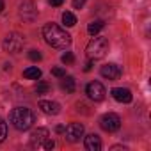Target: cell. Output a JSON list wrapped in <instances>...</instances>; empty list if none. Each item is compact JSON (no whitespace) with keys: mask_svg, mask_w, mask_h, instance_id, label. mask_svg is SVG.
Instances as JSON below:
<instances>
[{"mask_svg":"<svg viewBox=\"0 0 151 151\" xmlns=\"http://www.w3.org/2000/svg\"><path fill=\"white\" fill-rule=\"evenodd\" d=\"M48 91H50V86L46 82H37V86H36V93L37 94H46Z\"/></svg>","mask_w":151,"mask_h":151,"instance_id":"cell-18","label":"cell"},{"mask_svg":"<svg viewBox=\"0 0 151 151\" xmlns=\"http://www.w3.org/2000/svg\"><path fill=\"white\" fill-rule=\"evenodd\" d=\"M62 2H64V0H50V6L59 7V6H62Z\"/></svg>","mask_w":151,"mask_h":151,"instance_id":"cell-25","label":"cell"},{"mask_svg":"<svg viewBox=\"0 0 151 151\" xmlns=\"http://www.w3.org/2000/svg\"><path fill=\"white\" fill-rule=\"evenodd\" d=\"M53 146H55V142H53V140H50V139H46V140H45V144H43V149H53Z\"/></svg>","mask_w":151,"mask_h":151,"instance_id":"cell-24","label":"cell"},{"mask_svg":"<svg viewBox=\"0 0 151 151\" xmlns=\"http://www.w3.org/2000/svg\"><path fill=\"white\" fill-rule=\"evenodd\" d=\"M23 77L29 78V80H37V78L41 77V69H39L37 66H30V68H27V69L23 71Z\"/></svg>","mask_w":151,"mask_h":151,"instance_id":"cell-14","label":"cell"},{"mask_svg":"<svg viewBox=\"0 0 151 151\" xmlns=\"http://www.w3.org/2000/svg\"><path fill=\"white\" fill-rule=\"evenodd\" d=\"M4 50L6 52H9V53H18V52H22V48H23V37L20 36V34H16V32H11V34H7L6 36V39H4Z\"/></svg>","mask_w":151,"mask_h":151,"instance_id":"cell-4","label":"cell"},{"mask_svg":"<svg viewBox=\"0 0 151 151\" xmlns=\"http://www.w3.org/2000/svg\"><path fill=\"white\" fill-rule=\"evenodd\" d=\"M109 52V41L107 37H93L86 48V53L91 60H96V59H103Z\"/></svg>","mask_w":151,"mask_h":151,"instance_id":"cell-3","label":"cell"},{"mask_svg":"<svg viewBox=\"0 0 151 151\" xmlns=\"http://www.w3.org/2000/svg\"><path fill=\"white\" fill-rule=\"evenodd\" d=\"M84 4H86V0H73V7L75 9H82Z\"/></svg>","mask_w":151,"mask_h":151,"instance_id":"cell-23","label":"cell"},{"mask_svg":"<svg viewBox=\"0 0 151 151\" xmlns=\"http://www.w3.org/2000/svg\"><path fill=\"white\" fill-rule=\"evenodd\" d=\"M62 22H64V25H66V27H73L75 23H77V18H75V14H73V13L66 11V13H62Z\"/></svg>","mask_w":151,"mask_h":151,"instance_id":"cell-17","label":"cell"},{"mask_svg":"<svg viewBox=\"0 0 151 151\" xmlns=\"http://www.w3.org/2000/svg\"><path fill=\"white\" fill-rule=\"evenodd\" d=\"M48 130L46 128H37V130H34L32 133H30V146L32 147H43V144H45V140L48 139Z\"/></svg>","mask_w":151,"mask_h":151,"instance_id":"cell-9","label":"cell"},{"mask_svg":"<svg viewBox=\"0 0 151 151\" xmlns=\"http://www.w3.org/2000/svg\"><path fill=\"white\" fill-rule=\"evenodd\" d=\"M60 60H62L64 64H73V62H75V55H73L71 52H66V53H62Z\"/></svg>","mask_w":151,"mask_h":151,"instance_id":"cell-20","label":"cell"},{"mask_svg":"<svg viewBox=\"0 0 151 151\" xmlns=\"http://www.w3.org/2000/svg\"><path fill=\"white\" fill-rule=\"evenodd\" d=\"M52 75H53V77H57V78H62L64 75H66V69H62V68H53V69H52Z\"/></svg>","mask_w":151,"mask_h":151,"instance_id":"cell-21","label":"cell"},{"mask_svg":"<svg viewBox=\"0 0 151 151\" xmlns=\"http://www.w3.org/2000/svg\"><path fill=\"white\" fill-rule=\"evenodd\" d=\"M29 59H30V60H41V53H39L37 50H30V52H29Z\"/></svg>","mask_w":151,"mask_h":151,"instance_id":"cell-22","label":"cell"},{"mask_svg":"<svg viewBox=\"0 0 151 151\" xmlns=\"http://www.w3.org/2000/svg\"><path fill=\"white\" fill-rule=\"evenodd\" d=\"M2 9H4V0H0V13H2Z\"/></svg>","mask_w":151,"mask_h":151,"instance_id":"cell-28","label":"cell"},{"mask_svg":"<svg viewBox=\"0 0 151 151\" xmlns=\"http://www.w3.org/2000/svg\"><path fill=\"white\" fill-rule=\"evenodd\" d=\"M100 73H101V77H105L109 80H117L121 75V68L117 64H105V66H101Z\"/></svg>","mask_w":151,"mask_h":151,"instance_id":"cell-10","label":"cell"},{"mask_svg":"<svg viewBox=\"0 0 151 151\" xmlns=\"http://www.w3.org/2000/svg\"><path fill=\"white\" fill-rule=\"evenodd\" d=\"M55 132H57V133H64V126H62V124L55 126Z\"/></svg>","mask_w":151,"mask_h":151,"instance_id":"cell-26","label":"cell"},{"mask_svg":"<svg viewBox=\"0 0 151 151\" xmlns=\"http://www.w3.org/2000/svg\"><path fill=\"white\" fill-rule=\"evenodd\" d=\"M84 146H86L87 151H100V149H101V140H100V137H98L96 133H91V135L86 137Z\"/></svg>","mask_w":151,"mask_h":151,"instance_id":"cell-13","label":"cell"},{"mask_svg":"<svg viewBox=\"0 0 151 151\" xmlns=\"http://www.w3.org/2000/svg\"><path fill=\"white\" fill-rule=\"evenodd\" d=\"M39 109H41L45 114H48V116H57V114L60 112V105H59V103H55V101H46V100H41V101H39Z\"/></svg>","mask_w":151,"mask_h":151,"instance_id":"cell-12","label":"cell"},{"mask_svg":"<svg viewBox=\"0 0 151 151\" xmlns=\"http://www.w3.org/2000/svg\"><path fill=\"white\" fill-rule=\"evenodd\" d=\"M100 126H101L105 132H117V130L121 128V117H119L117 114L109 112V114H105V116L100 119Z\"/></svg>","mask_w":151,"mask_h":151,"instance_id":"cell-5","label":"cell"},{"mask_svg":"<svg viewBox=\"0 0 151 151\" xmlns=\"http://www.w3.org/2000/svg\"><path fill=\"white\" fill-rule=\"evenodd\" d=\"M20 16L23 18V22H34L36 20V7L32 4V0H23L20 4Z\"/></svg>","mask_w":151,"mask_h":151,"instance_id":"cell-8","label":"cell"},{"mask_svg":"<svg viewBox=\"0 0 151 151\" xmlns=\"http://www.w3.org/2000/svg\"><path fill=\"white\" fill-rule=\"evenodd\" d=\"M112 96H114V100L116 101H119V103H130L132 101V93H130V89H124V87H116V89H112Z\"/></svg>","mask_w":151,"mask_h":151,"instance_id":"cell-11","label":"cell"},{"mask_svg":"<svg viewBox=\"0 0 151 151\" xmlns=\"http://www.w3.org/2000/svg\"><path fill=\"white\" fill-rule=\"evenodd\" d=\"M86 93L89 94V98L91 100H94V101H101L103 98H105V87L100 84V82H91V84H87V87H86Z\"/></svg>","mask_w":151,"mask_h":151,"instance_id":"cell-7","label":"cell"},{"mask_svg":"<svg viewBox=\"0 0 151 151\" xmlns=\"http://www.w3.org/2000/svg\"><path fill=\"white\" fill-rule=\"evenodd\" d=\"M60 87L66 91V93H73L75 91V78L73 77H62V82H60Z\"/></svg>","mask_w":151,"mask_h":151,"instance_id":"cell-15","label":"cell"},{"mask_svg":"<svg viewBox=\"0 0 151 151\" xmlns=\"http://www.w3.org/2000/svg\"><path fill=\"white\" fill-rule=\"evenodd\" d=\"M91 68H93V62H87V64L84 66V71H91Z\"/></svg>","mask_w":151,"mask_h":151,"instance_id":"cell-27","label":"cell"},{"mask_svg":"<svg viewBox=\"0 0 151 151\" xmlns=\"http://www.w3.org/2000/svg\"><path fill=\"white\" fill-rule=\"evenodd\" d=\"M43 37L50 46L59 48V50H66L71 45V36L57 23H46L43 27Z\"/></svg>","mask_w":151,"mask_h":151,"instance_id":"cell-1","label":"cell"},{"mask_svg":"<svg viewBox=\"0 0 151 151\" xmlns=\"http://www.w3.org/2000/svg\"><path fill=\"white\" fill-rule=\"evenodd\" d=\"M9 121L13 123V126H14L16 130L25 132V130H29V128L34 124L36 116H34V112H32L30 109H27V107H16V109L11 110Z\"/></svg>","mask_w":151,"mask_h":151,"instance_id":"cell-2","label":"cell"},{"mask_svg":"<svg viewBox=\"0 0 151 151\" xmlns=\"http://www.w3.org/2000/svg\"><path fill=\"white\" fill-rule=\"evenodd\" d=\"M6 137H7V124L4 123L2 117H0V142H4Z\"/></svg>","mask_w":151,"mask_h":151,"instance_id":"cell-19","label":"cell"},{"mask_svg":"<svg viewBox=\"0 0 151 151\" xmlns=\"http://www.w3.org/2000/svg\"><path fill=\"white\" fill-rule=\"evenodd\" d=\"M64 132H66V139L69 142H78L80 137L84 135V124H80V123H69L64 128Z\"/></svg>","mask_w":151,"mask_h":151,"instance_id":"cell-6","label":"cell"},{"mask_svg":"<svg viewBox=\"0 0 151 151\" xmlns=\"http://www.w3.org/2000/svg\"><path fill=\"white\" fill-rule=\"evenodd\" d=\"M103 25H105V23H103L101 20L91 22V23H89V27H87V32H89L91 36H96V34H98V32H100V30L103 29Z\"/></svg>","mask_w":151,"mask_h":151,"instance_id":"cell-16","label":"cell"}]
</instances>
